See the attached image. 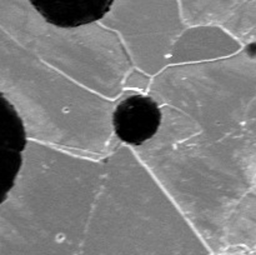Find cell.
<instances>
[{
	"label": "cell",
	"instance_id": "obj_1",
	"mask_svg": "<svg viewBox=\"0 0 256 255\" xmlns=\"http://www.w3.org/2000/svg\"><path fill=\"white\" fill-rule=\"evenodd\" d=\"M162 124V110L152 98L135 94L120 102L112 114V126L122 142L139 146L152 139Z\"/></svg>",
	"mask_w": 256,
	"mask_h": 255
},
{
	"label": "cell",
	"instance_id": "obj_2",
	"mask_svg": "<svg viewBox=\"0 0 256 255\" xmlns=\"http://www.w3.org/2000/svg\"><path fill=\"white\" fill-rule=\"evenodd\" d=\"M115 0H29L42 19L62 29L79 28L102 19Z\"/></svg>",
	"mask_w": 256,
	"mask_h": 255
}]
</instances>
